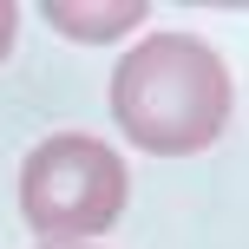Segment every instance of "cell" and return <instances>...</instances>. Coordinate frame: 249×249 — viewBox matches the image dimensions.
Wrapping results in <instances>:
<instances>
[{
    "instance_id": "cell-1",
    "label": "cell",
    "mask_w": 249,
    "mask_h": 249,
    "mask_svg": "<svg viewBox=\"0 0 249 249\" xmlns=\"http://www.w3.org/2000/svg\"><path fill=\"white\" fill-rule=\"evenodd\" d=\"M230 112H236L230 66L190 33L138 39L112 72V118L151 158H190V151L216 144Z\"/></svg>"
},
{
    "instance_id": "cell-2",
    "label": "cell",
    "mask_w": 249,
    "mask_h": 249,
    "mask_svg": "<svg viewBox=\"0 0 249 249\" xmlns=\"http://www.w3.org/2000/svg\"><path fill=\"white\" fill-rule=\"evenodd\" d=\"M124 197H131L124 158L105 138H86V131H53L20 164V216L46 243L79 249L86 236H99L124 216Z\"/></svg>"
},
{
    "instance_id": "cell-3",
    "label": "cell",
    "mask_w": 249,
    "mask_h": 249,
    "mask_svg": "<svg viewBox=\"0 0 249 249\" xmlns=\"http://www.w3.org/2000/svg\"><path fill=\"white\" fill-rule=\"evenodd\" d=\"M46 13L53 26H59L66 39H86V46H99V39H124L138 20H144V0H99V7H79V0H46Z\"/></svg>"
},
{
    "instance_id": "cell-4",
    "label": "cell",
    "mask_w": 249,
    "mask_h": 249,
    "mask_svg": "<svg viewBox=\"0 0 249 249\" xmlns=\"http://www.w3.org/2000/svg\"><path fill=\"white\" fill-rule=\"evenodd\" d=\"M13 20H20L13 0H0V59H7V46H13Z\"/></svg>"
},
{
    "instance_id": "cell-5",
    "label": "cell",
    "mask_w": 249,
    "mask_h": 249,
    "mask_svg": "<svg viewBox=\"0 0 249 249\" xmlns=\"http://www.w3.org/2000/svg\"><path fill=\"white\" fill-rule=\"evenodd\" d=\"M66 249H72V243H66Z\"/></svg>"
}]
</instances>
